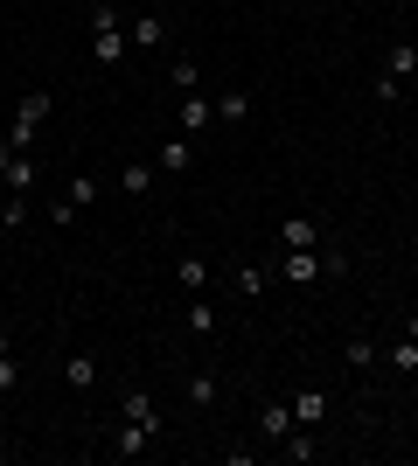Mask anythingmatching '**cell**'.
Returning a JSON list of instances; mask_svg holds the SVG:
<instances>
[{
  "mask_svg": "<svg viewBox=\"0 0 418 466\" xmlns=\"http://www.w3.org/2000/svg\"><path fill=\"white\" fill-rule=\"evenodd\" d=\"M49 112H56V97H49V91H28V97L15 105V126H7V147H21V154H28V147H36V126H42Z\"/></svg>",
  "mask_w": 418,
  "mask_h": 466,
  "instance_id": "obj_1",
  "label": "cell"
},
{
  "mask_svg": "<svg viewBox=\"0 0 418 466\" xmlns=\"http://www.w3.org/2000/svg\"><path fill=\"white\" fill-rule=\"evenodd\" d=\"M91 202H98V181H91V175H77L70 188L56 195V202H49V223H77V209H91Z\"/></svg>",
  "mask_w": 418,
  "mask_h": 466,
  "instance_id": "obj_2",
  "label": "cell"
},
{
  "mask_svg": "<svg viewBox=\"0 0 418 466\" xmlns=\"http://www.w3.org/2000/svg\"><path fill=\"white\" fill-rule=\"evenodd\" d=\"M0 181H7V195H28V188H36V160L21 154V147H7V139H0Z\"/></svg>",
  "mask_w": 418,
  "mask_h": 466,
  "instance_id": "obj_3",
  "label": "cell"
},
{
  "mask_svg": "<svg viewBox=\"0 0 418 466\" xmlns=\"http://www.w3.org/2000/svg\"><path fill=\"white\" fill-rule=\"evenodd\" d=\"M175 118H181V133H189V139H202V133H209V126H217V105H209V97H202V91H181Z\"/></svg>",
  "mask_w": 418,
  "mask_h": 466,
  "instance_id": "obj_4",
  "label": "cell"
},
{
  "mask_svg": "<svg viewBox=\"0 0 418 466\" xmlns=\"http://www.w3.org/2000/svg\"><path fill=\"white\" fill-rule=\"evenodd\" d=\"M105 446H112V460H139V452L154 446V431H147V425H133V418H119V425L105 431Z\"/></svg>",
  "mask_w": 418,
  "mask_h": 466,
  "instance_id": "obj_5",
  "label": "cell"
},
{
  "mask_svg": "<svg viewBox=\"0 0 418 466\" xmlns=\"http://www.w3.org/2000/svg\"><path fill=\"white\" fill-rule=\"evenodd\" d=\"M279 251H321V223L314 216H286L279 223Z\"/></svg>",
  "mask_w": 418,
  "mask_h": 466,
  "instance_id": "obj_6",
  "label": "cell"
},
{
  "mask_svg": "<svg viewBox=\"0 0 418 466\" xmlns=\"http://www.w3.org/2000/svg\"><path fill=\"white\" fill-rule=\"evenodd\" d=\"M119 418H133V425H147V431H154V439H160V425H168V418H160V404H154V397H147V390H126V397H119Z\"/></svg>",
  "mask_w": 418,
  "mask_h": 466,
  "instance_id": "obj_7",
  "label": "cell"
},
{
  "mask_svg": "<svg viewBox=\"0 0 418 466\" xmlns=\"http://www.w3.org/2000/svg\"><path fill=\"white\" fill-rule=\"evenodd\" d=\"M272 272H279V279H293V286H314V279H321V251H279Z\"/></svg>",
  "mask_w": 418,
  "mask_h": 466,
  "instance_id": "obj_8",
  "label": "cell"
},
{
  "mask_svg": "<svg viewBox=\"0 0 418 466\" xmlns=\"http://www.w3.org/2000/svg\"><path fill=\"white\" fill-rule=\"evenodd\" d=\"M63 383H70V390H98V355H63Z\"/></svg>",
  "mask_w": 418,
  "mask_h": 466,
  "instance_id": "obj_9",
  "label": "cell"
},
{
  "mask_svg": "<svg viewBox=\"0 0 418 466\" xmlns=\"http://www.w3.org/2000/svg\"><path fill=\"white\" fill-rule=\"evenodd\" d=\"M126 42H133V49H160V42H168V21H160V15L126 21Z\"/></svg>",
  "mask_w": 418,
  "mask_h": 466,
  "instance_id": "obj_10",
  "label": "cell"
},
{
  "mask_svg": "<svg viewBox=\"0 0 418 466\" xmlns=\"http://www.w3.org/2000/svg\"><path fill=\"white\" fill-rule=\"evenodd\" d=\"M244 118H251V91H244V84H230V91L217 97V126H244Z\"/></svg>",
  "mask_w": 418,
  "mask_h": 466,
  "instance_id": "obj_11",
  "label": "cell"
},
{
  "mask_svg": "<svg viewBox=\"0 0 418 466\" xmlns=\"http://www.w3.org/2000/svg\"><path fill=\"white\" fill-rule=\"evenodd\" d=\"M175 286H181V292H209V265H202L196 251H181V258H175Z\"/></svg>",
  "mask_w": 418,
  "mask_h": 466,
  "instance_id": "obj_12",
  "label": "cell"
},
{
  "mask_svg": "<svg viewBox=\"0 0 418 466\" xmlns=\"http://www.w3.org/2000/svg\"><path fill=\"white\" fill-rule=\"evenodd\" d=\"M321 418H328V390H300V397H293V425L314 431Z\"/></svg>",
  "mask_w": 418,
  "mask_h": 466,
  "instance_id": "obj_13",
  "label": "cell"
},
{
  "mask_svg": "<svg viewBox=\"0 0 418 466\" xmlns=\"http://www.w3.org/2000/svg\"><path fill=\"white\" fill-rule=\"evenodd\" d=\"M259 431H265V446H279V439L293 431V404H265L259 410Z\"/></svg>",
  "mask_w": 418,
  "mask_h": 466,
  "instance_id": "obj_14",
  "label": "cell"
},
{
  "mask_svg": "<svg viewBox=\"0 0 418 466\" xmlns=\"http://www.w3.org/2000/svg\"><path fill=\"white\" fill-rule=\"evenodd\" d=\"M383 362H391L398 376H418V341H412V334H398V341L383 349Z\"/></svg>",
  "mask_w": 418,
  "mask_h": 466,
  "instance_id": "obj_15",
  "label": "cell"
},
{
  "mask_svg": "<svg viewBox=\"0 0 418 466\" xmlns=\"http://www.w3.org/2000/svg\"><path fill=\"white\" fill-rule=\"evenodd\" d=\"M189 160H196V139H189V133H175L168 147H160V167H168V175H181Z\"/></svg>",
  "mask_w": 418,
  "mask_h": 466,
  "instance_id": "obj_16",
  "label": "cell"
},
{
  "mask_svg": "<svg viewBox=\"0 0 418 466\" xmlns=\"http://www.w3.org/2000/svg\"><path fill=\"white\" fill-rule=\"evenodd\" d=\"M181 397H189V404H196V410H209V404H217V397H223V383H217V376H209V370H202V376H189V390H181Z\"/></svg>",
  "mask_w": 418,
  "mask_h": 466,
  "instance_id": "obj_17",
  "label": "cell"
},
{
  "mask_svg": "<svg viewBox=\"0 0 418 466\" xmlns=\"http://www.w3.org/2000/svg\"><path fill=\"white\" fill-rule=\"evenodd\" d=\"M168 84H175V91H196V84H202V70H196V56H189V49H175V63H168Z\"/></svg>",
  "mask_w": 418,
  "mask_h": 466,
  "instance_id": "obj_18",
  "label": "cell"
},
{
  "mask_svg": "<svg viewBox=\"0 0 418 466\" xmlns=\"http://www.w3.org/2000/svg\"><path fill=\"white\" fill-rule=\"evenodd\" d=\"M383 70H391V77H412V70H418V42H391Z\"/></svg>",
  "mask_w": 418,
  "mask_h": 466,
  "instance_id": "obj_19",
  "label": "cell"
},
{
  "mask_svg": "<svg viewBox=\"0 0 418 466\" xmlns=\"http://www.w3.org/2000/svg\"><path fill=\"white\" fill-rule=\"evenodd\" d=\"M126 49H133V42H126V28H105V35H98V63H105V70H112V63H126Z\"/></svg>",
  "mask_w": 418,
  "mask_h": 466,
  "instance_id": "obj_20",
  "label": "cell"
},
{
  "mask_svg": "<svg viewBox=\"0 0 418 466\" xmlns=\"http://www.w3.org/2000/svg\"><path fill=\"white\" fill-rule=\"evenodd\" d=\"M230 286H238L244 299H259V292L272 286V272H259V265H238V272H230Z\"/></svg>",
  "mask_w": 418,
  "mask_h": 466,
  "instance_id": "obj_21",
  "label": "cell"
},
{
  "mask_svg": "<svg viewBox=\"0 0 418 466\" xmlns=\"http://www.w3.org/2000/svg\"><path fill=\"white\" fill-rule=\"evenodd\" d=\"M342 362H349V370H370V362H377V341H370V334H349Z\"/></svg>",
  "mask_w": 418,
  "mask_h": 466,
  "instance_id": "obj_22",
  "label": "cell"
},
{
  "mask_svg": "<svg viewBox=\"0 0 418 466\" xmlns=\"http://www.w3.org/2000/svg\"><path fill=\"white\" fill-rule=\"evenodd\" d=\"M189 334H217V313H209L202 292H189Z\"/></svg>",
  "mask_w": 418,
  "mask_h": 466,
  "instance_id": "obj_23",
  "label": "cell"
},
{
  "mask_svg": "<svg viewBox=\"0 0 418 466\" xmlns=\"http://www.w3.org/2000/svg\"><path fill=\"white\" fill-rule=\"evenodd\" d=\"M119 188L126 195H147V188H154V167H119Z\"/></svg>",
  "mask_w": 418,
  "mask_h": 466,
  "instance_id": "obj_24",
  "label": "cell"
},
{
  "mask_svg": "<svg viewBox=\"0 0 418 466\" xmlns=\"http://www.w3.org/2000/svg\"><path fill=\"white\" fill-rule=\"evenodd\" d=\"M105 28H126V21H119V7H112V0H98V7H91V35H105Z\"/></svg>",
  "mask_w": 418,
  "mask_h": 466,
  "instance_id": "obj_25",
  "label": "cell"
},
{
  "mask_svg": "<svg viewBox=\"0 0 418 466\" xmlns=\"http://www.w3.org/2000/svg\"><path fill=\"white\" fill-rule=\"evenodd\" d=\"M404 97V77H391V70H377V105H398Z\"/></svg>",
  "mask_w": 418,
  "mask_h": 466,
  "instance_id": "obj_26",
  "label": "cell"
},
{
  "mask_svg": "<svg viewBox=\"0 0 418 466\" xmlns=\"http://www.w3.org/2000/svg\"><path fill=\"white\" fill-rule=\"evenodd\" d=\"M349 272V251H335V244H328V251H321V279H342Z\"/></svg>",
  "mask_w": 418,
  "mask_h": 466,
  "instance_id": "obj_27",
  "label": "cell"
},
{
  "mask_svg": "<svg viewBox=\"0 0 418 466\" xmlns=\"http://www.w3.org/2000/svg\"><path fill=\"white\" fill-rule=\"evenodd\" d=\"M21 383V362H15V349H0V390H15Z\"/></svg>",
  "mask_w": 418,
  "mask_h": 466,
  "instance_id": "obj_28",
  "label": "cell"
},
{
  "mask_svg": "<svg viewBox=\"0 0 418 466\" xmlns=\"http://www.w3.org/2000/svg\"><path fill=\"white\" fill-rule=\"evenodd\" d=\"M404 334H412V341H418V313H412V320H404Z\"/></svg>",
  "mask_w": 418,
  "mask_h": 466,
  "instance_id": "obj_29",
  "label": "cell"
}]
</instances>
